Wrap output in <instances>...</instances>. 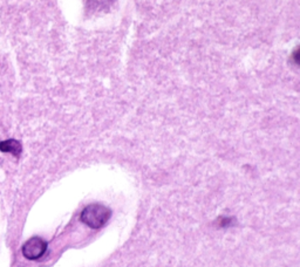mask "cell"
Here are the masks:
<instances>
[{
    "instance_id": "obj_1",
    "label": "cell",
    "mask_w": 300,
    "mask_h": 267,
    "mask_svg": "<svg viewBox=\"0 0 300 267\" xmlns=\"http://www.w3.org/2000/svg\"><path fill=\"white\" fill-rule=\"evenodd\" d=\"M112 211L102 204H90L83 209L81 220L90 228L102 227L109 220Z\"/></svg>"
},
{
    "instance_id": "obj_2",
    "label": "cell",
    "mask_w": 300,
    "mask_h": 267,
    "mask_svg": "<svg viewBox=\"0 0 300 267\" xmlns=\"http://www.w3.org/2000/svg\"><path fill=\"white\" fill-rule=\"evenodd\" d=\"M47 250V243L39 237L31 238L22 246V254L25 258L30 260L39 259L43 257Z\"/></svg>"
},
{
    "instance_id": "obj_3",
    "label": "cell",
    "mask_w": 300,
    "mask_h": 267,
    "mask_svg": "<svg viewBox=\"0 0 300 267\" xmlns=\"http://www.w3.org/2000/svg\"><path fill=\"white\" fill-rule=\"evenodd\" d=\"M0 150L6 151V153H12L14 155H19L21 153V146L17 141L8 140L6 142L0 143Z\"/></svg>"
}]
</instances>
